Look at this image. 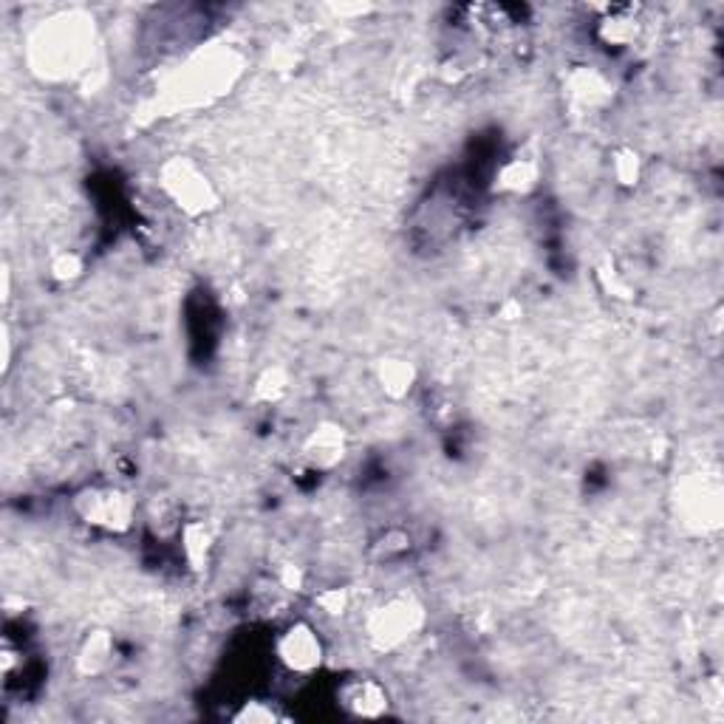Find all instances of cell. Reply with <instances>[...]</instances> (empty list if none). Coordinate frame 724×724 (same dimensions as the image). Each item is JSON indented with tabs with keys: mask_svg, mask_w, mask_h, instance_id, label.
I'll return each mask as SVG.
<instances>
[{
	"mask_svg": "<svg viewBox=\"0 0 724 724\" xmlns=\"http://www.w3.org/2000/svg\"><path fill=\"white\" fill-rule=\"evenodd\" d=\"M94 48V26L85 18L66 14L34 28L28 66L43 80H71L80 74Z\"/></svg>",
	"mask_w": 724,
	"mask_h": 724,
	"instance_id": "obj_1",
	"label": "cell"
},
{
	"mask_svg": "<svg viewBox=\"0 0 724 724\" xmlns=\"http://www.w3.org/2000/svg\"><path fill=\"white\" fill-rule=\"evenodd\" d=\"M427 611L422 600L411 591H397V595L379 600L371 611H368L366 623V640L374 651H397L413 640L425 629Z\"/></svg>",
	"mask_w": 724,
	"mask_h": 724,
	"instance_id": "obj_2",
	"label": "cell"
},
{
	"mask_svg": "<svg viewBox=\"0 0 724 724\" xmlns=\"http://www.w3.org/2000/svg\"><path fill=\"white\" fill-rule=\"evenodd\" d=\"M159 187H162L164 198L189 218L207 216V212L218 210V204H221L218 187L207 176V170L189 157L164 159L159 168Z\"/></svg>",
	"mask_w": 724,
	"mask_h": 724,
	"instance_id": "obj_3",
	"label": "cell"
},
{
	"mask_svg": "<svg viewBox=\"0 0 724 724\" xmlns=\"http://www.w3.org/2000/svg\"><path fill=\"white\" fill-rule=\"evenodd\" d=\"M74 515L85 527L100 529L105 536H125L134 529L136 502L123 487L89 484L74 495Z\"/></svg>",
	"mask_w": 724,
	"mask_h": 724,
	"instance_id": "obj_4",
	"label": "cell"
},
{
	"mask_svg": "<svg viewBox=\"0 0 724 724\" xmlns=\"http://www.w3.org/2000/svg\"><path fill=\"white\" fill-rule=\"evenodd\" d=\"M238 74V62L232 55H202L189 66L182 68V74L170 85V100L173 105H198L230 89Z\"/></svg>",
	"mask_w": 724,
	"mask_h": 724,
	"instance_id": "obj_5",
	"label": "cell"
},
{
	"mask_svg": "<svg viewBox=\"0 0 724 724\" xmlns=\"http://www.w3.org/2000/svg\"><path fill=\"white\" fill-rule=\"evenodd\" d=\"M677 515L691 532H716L722 527V481L708 473H691L679 481Z\"/></svg>",
	"mask_w": 724,
	"mask_h": 724,
	"instance_id": "obj_6",
	"label": "cell"
},
{
	"mask_svg": "<svg viewBox=\"0 0 724 724\" xmlns=\"http://www.w3.org/2000/svg\"><path fill=\"white\" fill-rule=\"evenodd\" d=\"M275 657L295 677H312L325 663L323 636L312 623L295 620L275 640Z\"/></svg>",
	"mask_w": 724,
	"mask_h": 724,
	"instance_id": "obj_7",
	"label": "cell"
},
{
	"mask_svg": "<svg viewBox=\"0 0 724 724\" xmlns=\"http://www.w3.org/2000/svg\"><path fill=\"white\" fill-rule=\"evenodd\" d=\"M391 704L388 685L377 677H352L337 688V708L352 719H382Z\"/></svg>",
	"mask_w": 724,
	"mask_h": 724,
	"instance_id": "obj_8",
	"label": "cell"
},
{
	"mask_svg": "<svg viewBox=\"0 0 724 724\" xmlns=\"http://www.w3.org/2000/svg\"><path fill=\"white\" fill-rule=\"evenodd\" d=\"M348 456V434L337 422H318L300 445V459L318 473H332Z\"/></svg>",
	"mask_w": 724,
	"mask_h": 724,
	"instance_id": "obj_9",
	"label": "cell"
},
{
	"mask_svg": "<svg viewBox=\"0 0 724 724\" xmlns=\"http://www.w3.org/2000/svg\"><path fill=\"white\" fill-rule=\"evenodd\" d=\"M563 89H566L568 102L577 111H583V114L602 111L611 102V96H614V85H611L609 77L602 74L600 68L591 66L572 68L566 74V82H563Z\"/></svg>",
	"mask_w": 724,
	"mask_h": 724,
	"instance_id": "obj_10",
	"label": "cell"
},
{
	"mask_svg": "<svg viewBox=\"0 0 724 724\" xmlns=\"http://www.w3.org/2000/svg\"><path fill=\"white\" fill-rule=\"evenodd\" d=\"M541 179V159L532 150H518L502 168L495 170L493 189L502 196H527L529 189L538 187Z\"/></svg>",
	"mask_w": 724,
	"mask_h": 724,
	"instance_id": "obj_11",
	"label": "cell"
},
{
	"mask_svg": "<svg viewBox=\"0 0 724 724\" xmlns=\"http://www.w3.org/2000/svg\"><path fill=\"white\" fill-rule=\"evenodd\" d=\"M114 654H116L114 634L105 629H94L82 636L80 648H77L74 665L82 677L94 679V677H102V674L111 668V663H114Z\"/></svg>",
	"mask_w": 724,
	"mask_h": 724,
	"instance_id": "obj_12",
	"label": "cell"
},
{
	"mask_svg": "<svg viewBox=\"0 0 724 724\" xmlns=\"http://www.w3.org/2000/svg\"><path fill=\"white\" fill-rule=\"evenodd\" d=\"M179 543H182V555L187 566L202 572V568H207L212 549H216V529H212L210 521H202V518L187 521L179 527Z\"/></svg>",
	"mask_w": 724,
	"mask_h": 724,
	"instance_id": "obj_13",
	"label": "cell"
},
{
	"mask_svg": "<svg viewBox=\"0 0 724 724\" xmlns=\"http://www.w3.org/2000/svg\"><path fill=\"white\" fill-rule=\"evenodd\" d=\"M416 379H420V374H416V366H413L411 359L405 357L379 359L377 386L382 388V393H386L388 400H405L407 393L413 391V386H416Z\"/></svg>",
	"mask_w": 724,
	"mask_h": 724,
	"instance_id": "obj_14",
	"label": "cell"
},
{
	"mask_svg": "<svg viewBox=\"0 0 724 724\" xmlns=\"http://www.w3.org/2000/svg\"><path fill=\"white\" fill-rule=\"evenodd\" d=\"M640 28H643V23H640V18H636V12L631 7L609 9V18H602L600 26H597V37H600L606 46L625 48L636 41Z\"/></svg>",
	"mask_w": 724,
	"mask_h": 724,
	"instance_id": "obj_15",
	"label": "cell"
},
{
	"mask_svg": "<svg viewBox=\"0 0 724 724\" xmlns=\"http://www.w3.org/2000/svg\"><path fill=\"white\" fill-rule=\"evenodd\" d=\"M232 722L235 724H280L289 722L284 711H280L278 702L272 699H246L241 702L235 713H232Z\"/></svg>",
	"mask_w": 724,
	"mask_h": 724,
	"instance_id": "obj_16",
	"label": "cell"
},
{
	"mask_svg": "<svg viewBox=\"0 0 724 724\" xmlns=\"http://www.w3.org/2000/svg\"><path fill=\"white\" fill-rule=\"evenodd\" d=\"M611 176L620 187H636L643 179V159L634 148L623 145L611 153Z\"/></svg>",
	"mask_w": 724,
	"mask_h": 724,
	"instance_id": "obj_17",
	"label": "cell"
},
{
	"mask_svg": "<svg viewBox=\"0 0 724 724\" xmlns=\"http://www.w3.org/2000/svg\"><path fill=\"white\" fill-rule=\"evenodd\" d=\"M286 393H289V374H286V368L269 366V368H264V371L257 374L255 400L275 405V402L284 400Z\"/></svg>",
	"mask_w": 724,
	"mask_h": 724,
	"instance_id": "obj_18",
	"label": "cell"
},
{
	"mask_svg": "<svg viewBox=\"0 0 724 724\" xmlns=\"http://www.w3.org/2000/svg\"><path fill=\"white\" fill-rule=\"evenodd\" d=\"M82 272H85V261L77 252H57L48 261V275L57 280V284H74L77 278H82Z\"/></svg>",
	"mask_w": 724,
	"mask_h": 724,
	"instance_id": "obj_19",
	"label": "cell"
},
{
	"mask_svg": "<svg viewBox=\"0 0 724 724\" xmlns=\"http://www.w3.org/2000/svg\"><path fill=\"white\" fill-rule=\"evenodd\" d=\"M314 606H318L325 617H343L348 611V606H352V595H348V589L332 586V589H323L314 595Z\"/></svg>",
	"mask_w": 724,
	"mask_h": 724,
	"instance_id": "obj_20",
	"label": "cell"
},
{
	"mask_svg": "<svg viewBox=\"0 0 724 724\" xmlns=\"http://www.w3.org/2000/svg\"><path fill=\"white\" fill-rule=\"evenodd\" d=\"M377 549L386 558H400V555H405L407 549H411V536H407L405 529H388L386 536L379 538Z\"/></svg>",
	"mask_w": 724,
	"mask_h": 724,
	"instance_id": "obj_21",
	"label": "cell"
},
{
	"mask_svg": "<svg viewBox=\"0 0 724 724\" xmlns=\"http://www.w3.org/2000/svg\"><path fill=\"white\" fill-rule=\"evenodd\" d=\"M275 581H278V586L284 591H303L306 575L303 568L295 566V563H284V566L275 572Z\"/></svg>",
	"mask_w": 724,
	"mask_h": 724,
	"instance_id": "obj_22",
	"label": "cell"
},
{
	"mask_svg": "<svg viewBox=\"0 0 724 724\" xmlns=\"http://www.w3.org/2000/svg\"><path fill=\"white\" fill-rule=\"evenodd\" d=\"M0 343H3V357H0V371L9 374V368H12V329H9V323H3V337H0Z\"/></svg>",
	"mask_w": 724,
	"mask_h": 724,
	"instance_id": "obj_23",
	"label": "cell"
},
{
	"mask_svg": "<svg viewBox=\"0 0 724 724\" xmlns=\"http://www.w3.org/2000/svg\"><path fill=\"white\" fill-rule=\"evenodd\" d=\"M0 298H3V303H9V298H12V269H9V264L0 266Z\"/></svg>",
	"mask_w": 724,
	"mask_h": 724,
	"instance_id": "obj_24",
	"label": "cell"
}]
</instances>
